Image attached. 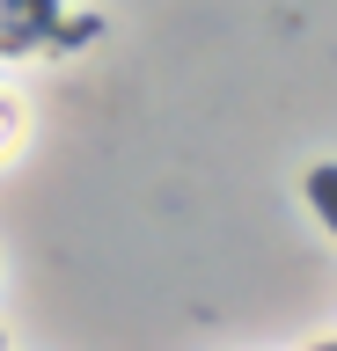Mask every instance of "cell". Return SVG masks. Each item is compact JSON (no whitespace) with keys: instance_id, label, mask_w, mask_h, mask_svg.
<instances>
[{"instance_id":"obj_1","label":"cell","mask_w":337,"mask_h":351,"mask_svg":"<svg viewBox=\"0 0 337 351\" xmlns=\"http://www.w3.org/2000/svg\"><path fill=\"white\" fill-rule=\"evenodd\" d=\"M308 197H315V213L337 227V161H323V169H308Z\"/></svg>"},{"instance_id":"obj_2","label":"cell","mask_w":337,"mask_h":351,"mask_svg":"<svg viewBox=\"0 0 337 351\" xmlns=\"http://www.w3.org/2000/svg\"><path fill=\"white\" fill-rule=\"evenodd\" d=\"M315 351H337V344H315Z\"/></svg>"}]
</instances>
